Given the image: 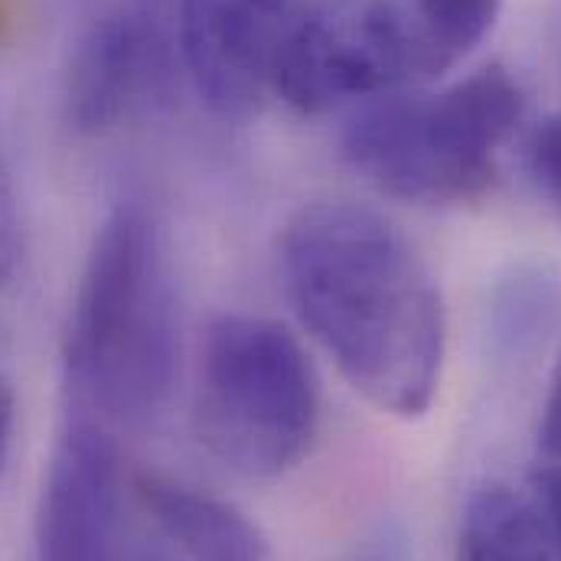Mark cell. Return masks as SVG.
Returning a JSON list of instances; mask_svg holds the SVG:
<instances>
[{
	"instance_id": "8fae6325",
	"label": "cell",
	"mask_w": 561,
	"mask_h": 561,
	"mask_svg": "<svg viewBox=\"0 0 561 561\" xmlns=\"http://www.w3.org/2000/svg\"><path fill=\"white\" fill-rule=\"evenodd\" d=\"M421 13V36L434 56V66H450L470 53L496 23L500 0H415Z\"/></svg>"
},
{
	"instance_id": "5b68a950",
	"label": "cell",
	"mask_w": 561,
	"mask_h": 561,
	"mask_svg": "<svg viewBox=\"0 0 561 561\" xmlns=\"http://www.w3.org/2000/svg\"><path fill=\"white\" fill-rule=\"evenodd\" d=\"M434 56L389 0H317L294 16L275 66V89L304 115L389 92Z\"/></svg>"
},
{
	"instance_id": "d6986e66",
	"label": "cell",
	"mask_w": 561,
	"mask_h": 561,
	"mask_svg": "<svg viewBox=\"0 0 561 561\" xmlns=\"http://www.w3.org/2000/svg\"><path fill=\"white\" fill-rule=\"evenodd\" d=\"M170 561H176V559H173V556H170Z\"/></svg>"
},
{
	"instance_id": "e0dca14e",
	"label": "cell",
	"mask_w": 561,
	"mask_h": 561,
	"mask_svg": "<svg viewBox=\"0 0 561 561\" xmlns=\"http://www.w3.org/2000/svg\"><path fill=\"white\" fill-rule=\"evenodd\" d=\"M350 561H402V549L389 533H379V536L366 539V546L356 549Z\"/></svg>"
},
{
	"instance_id": "9a60e30c",
	"label": "cell",
	"mask_w": 561,
	"mask_h": 561,
	"mask_svg": "<svg viewBox=\"0 0 561 561\" xmlns=\"http://www.w3.org/2000/svg\"><path fill=\"white\" fill-rule=\"evenodd\" d=\"M13 249H16V229H13V209H10V196L0 183V278L7 275L10 262H13Z\"/></svg>"
},
{
	"instance_id": "7c38bea8",
	"label": "cell",
	"mask_w": 561,
	"mask_h": 561,
	"mask_svg": "<svg viewBox=\"0 0 561 561\" xmlns=\"http://www.w3.org/2000/svg\"><path fill=\"white\" fill-rule=\"evenodd\" d=\"M529 173L561 213V118H549L529 140Z\"/></svg>"
},
{
	"instance_id": "6da1fadb",
	"label": "cell",
	"mask_w": 561,
	"mask_h": 561,
	"mask_svg": "<svg viewBox=\"0 0 561 561\" xmlns=\"http://www.w3.org/2000/svg\"><path fill=\"white\" fill-rule=\"evenodd\" d=\"M290 304L346 382L376 409L419 419L444 363V307L412 242L379 213L323 203L284 232Z\"/></svg>"
},
{
	"instance_id": "4fadbf2b",
	"label": "cell",
	"mask_w": 561,
	"mask_h": 561,
	"mask_svg": "<svg viewBox=\"0 0 561 561\" xmlns=\"http://www.w3.org/2000/svg\"><path fill=\"white\" fill-rule=\"evenodd\" d=\"M533 506L546 526L549 542L561 552V463L546 460L533 473Z\"/></svg>"
},
{
	"instance_id": "52a82bcc",
	"label": "cell",
	"mask_w": 561,
	"mask_h": 561,
	"mask_svg": "<svg viewBox=\"0 0 561 561\" xmlns=\"http://www.w3.org/2000/svg\"><path fill=\"white\" fill-rule=\"evenodd\" d=\"M297 0H180L176 39L199 99L222 118H245L275 82Z\"/></svg>"
},
{
	"instance_id": "3957f363",
	"label": "cell",
	"mask_w": 561,
	"mask_h": 561,
	"mask_svg": "<svg viewBox=\"0 0 561 561\" xmlns=\"http://www.w3.org/2000/svg\"><path fill=\"white\" fill-rule=\"evenodd\" d=\"M523 118V92L503 66L427 99H389L359 112L343 157L382 193L409 203H463L493 180V153Z\"/></svg>"
},
{
	"instance_id": "277c9868",
	"label": "cell",
	"mask_w": 561,
	"mask_h": 561,
	"mask_svg": "<svg viewBox=\"0 0 561 561\" xmlns=\"http://www.w3.org/2000/svg\"><path fill=\"white\" fill-rule=\"evenodd\" d=\"M320 386L300 343L265 317H219L203 346L196 431L229 470L287 473L313 444Z\"/></svg>"
},
{
	"instance_id": "ba28073f",
	"label": "cell",
	"mask_w": 561,
	"mask_h": 561,
	"mask_svg": "<svg viewBox=\"0 0 561 561\" xmlns=\"http://www.w3.org/2000/svg\"><path fill=\"white\" fill-rule=\"evenodd\" d=\"M36 561H122L118 457L95 421H76L49 463Z\"/></svg>"
},
{
	"instance_id": "8992f818",
	"label": "cell",
	"mask_w": 561,
	"mask_h": 561,
	"mask_svg": "<svg viewBox=\"0 0 561 561\" xmlns=\"http://www.w3.org/2000/svg\"><path fill=\"white\" fill-rule=\"evenodd\" d=\"M180 39L157 0H131L105 13L79 43L66 108L85 135L115 131L170 99Z\"/></svg>"
},
{
	"instance_id": "7a4b0ae2",
	"label": "cell",
	"mask_w": 561,
	"mask_h": 561,
	"mask_svg": "<svg viewBox=\"0 0 561 561\" xmlns=\"http://www.w3.org/2000/svg\"><path fill=\"white\" fill-rule=\"evenodd\" d=\"M180 366L176 297L160 229L118 206L95 236L66 333V379L82 412L140 427L170 402Z\"/></svg>"
},
{
	"instance_id": "ac0fdd59",
	"label": "cell",
	"mask_w": 561,
	"mask_h": 561,
	"mask_svg": "<svg viewBox=\"0 0 561 561\" xmlns=\"http://www.w3.org/2000/svg\"><path fill=\"white\" fill-rule=\"evenodd\" d=\"M3 20H7V13H3V7H0V26H3Z\"/></svg>"
},
{
	"instance_id": "9c48e42d",
	"label": "cell",
	"mask_w": 561,
	"mask_h": 561,
	"mask_svg": "<svg viewBox=\"0 0 561 561\" xmlns=\"http://www.w3.org/2000/svg\"><path fill=\"white\" fill-rule=\"evenodd\" d=\"M138 493L176 561H268L259 529L226 503L157 477L140 480Z\"/></svg>"
},
{
	"instance_id": "30bf717a",
	"label": "cell",
	"mask_w": 561,
	"mask_h": 561,
	"mask_svg": "<svg viewBox=\"0 0 561 561\" xmlns=\"http://www.w3.org/2000/svg\"><path fill=\"white\" fill-rule=\"evenodd\" d=\"M552 542L536 506L506 486L470 496L460 523L457 561H549Z\"/></svg>"
},
{
	"instance_id": "2e32d148",
	"label": "cell",
	"mask_w": 561,
	"mask_h": 561,
	"mask_svg": "<svg viewBox=\"0 0 561 561\" xmlns=\"http://www.w3.org/2000/svg\"><path fill=\"white\" fill-rule=\"evenodd\" d=\"M10 434H13V392H10L7 373H3V366H0V473H3V467H7Z\"/></svg>"
},
{
	"instance_id": "5bb4252c",
	"label": "cell",
	"mask_w": 561,
	"mask_h": 561,
	"mask_svg": "<svg viewBox=\"0 0 561 561\" xmlns=\"http://www.w3.org/2000/svg\"><path fill=\"white\" fill-rule=\"evenodd\" d=\"M542 450H546V460L561 463V366L552 379V392H549L546 415H542Z\"/></svg>"
}]
</instances>
